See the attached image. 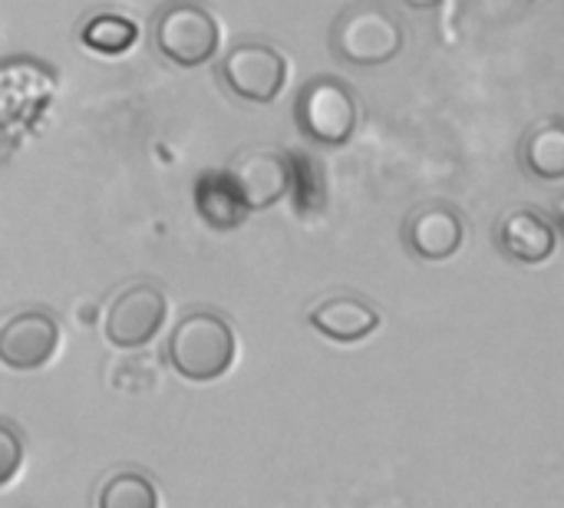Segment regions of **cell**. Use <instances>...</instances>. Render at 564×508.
Returning <instances> with one entry per match:
<instances>
[{
	"mask_svg": "<svg viewBox=\"0 0 564 508\" xmlns=\"http://www.w3.org/2000/svg\"><path fill=\"white\" fill-rule=\"evenodd\" d=\"M235 331L215 311H188L169 334L165 360L188 383H212L235 364Z\"/></svg>",
	"mask_w": 564,
	"mask_h": 508,
	"instance_id": "1",
	"label": "cell"
},
{
	"mask_svg": "<svg viewBox=\"0 0 564 508\" xmlns=\"http://www.w3.org/2000/svg\"><path fill=\"white\" fill-rule=\"evenodd\" d=\"M334 53L350 66H383L403 50V26L383 3L347 7L330 30Z\"/></svg>",
	"mask_w": 564,
	"mask_h": 508,
	"instance_id": "2",
	"label": "cell"
},
{
	"mask_svg": "<svg viewBox=\"0 0 564 508\" xmlns=\"http://www.w3.org/2000/svg\"><path fill=\"white\" fill-rule=\"evenodd\" d=\"M294 122L304 139L321 145H344L360 126L357 93L337 76H314L294 99Z\"/></svg>",
	"mask_w": 564,
	"mask_h": 508,
	"instance_id": "3",
	"label": "cell"
},
{
	"mask_svg": "<svg viewBox=\"0 0 564 508\" xmlns=\"http://www.w3.org/2000/svg\"><path fill=\"white\" fill-rule=\"evenodd\" d=\"M218 20L198 0H169L152 23V43L162 60L195 69L218 53Z\"/></svg>",
	"mask_w": 564,
	"mask_h": 508,
	"instance_id": "4",
	"label": "cell"
},
{
	"mask_svg": "<svg viewBox=\"0 0 564 508\" xmlns=\"http://www.w3.org/2000/svg\"><path fill=\"white\" fill-rule=\"evenodd\" d=\"M284 79H288V60L271 43L245 40L231 46L221 60V83L228 86V93L254 106L278 99Z\"/></svg>",
	"mask_w": 564,
	"mask_h": 508,
	"instance_id": "5",
	"label": "cell"
},
{
	"mask_svg": "<svg viewBox=\"0 0 564 508\" xmlns=\"http://www.w3.org/2000/svg\"><path fill=\"white\" fill-rule=\"evenodd\" d=\"M165 314H169V301L159 284L152 281L129 284L106 307V321H102L106 341L116 350H139L162 331Z\"/></svg>",
	"mask_w": 564,
	"mask_h": 508,
	"instance_id": "6",
	"label": "cell"
},
{
	"mask_svg": "<svg viewBox=\"0 0 564 508\" xmlns=\"http://www.w3.org/2000/svg\"><path fill=\"white\" fill-rule=\"evenodd\" d=\"M59 347V324L50 311H17L0 324V364L17 374L40 370Z\"/></svg>",
	"mask_w": 564,
	"mask_h": 508,
	"instance_id": "7",
	"label": "cell"
},
{
	"mask_svg": "<svg viewBox=\"0 0 564 508\" xmlns=\"http://www.w3.org/2000/svg\"><path fill=\"white\" fill-rule=\"evenodd\" d=\"M231 182L238 185L251 212L278 205L291 188V159L278 149H245L228 165Z\"/></svg>",
	"mask_w": 564,
	"mask_h": 508,
	"instance_id": "8",
	"label": "cell"
},
{
	"mask_svg": "<svg viewBox=\"0 0 564 508\" xmlns=\"http://www.w3.org/2000/svg\"><path fill=\"white\" fill-rule=\"evenodd\" d=\"M403 241L423 261H449L466 241L463 212L449 202L420 205L403 225Z\"/></svg>",
	"mask_w": 564,
	"mask_h": 508,
	"instance_id": "9",
	"label": "cell"
},
{
	"mask_svg": "<svg viewBox=\"0 0 564 508\" xmlns=\"http://www.w3.org/2000/svg\"><path fill=\"white\" fill-rule=\"evenodd\" d=\"M496 241H499L502 255L519 264H545L558 248V231L542 212L516 208V212L502 215V221L496 228Z\"/></svg>",
	"mask_w": 564,
	"mask_h": 508,
	"instance_id": "10",
	"label": "cell"
},
{
	"mask_svg": "<svg viewBox=\"0 0 564 508\" xmlns=\"http://www.w3.org/2000/svg\"><path fill=\"white\" fill-rule=\"evenodd\" d=\"M311 327L334 344H360L380 327V311L357 294H334L311 307Z\"/></svg>",
	"mask_w": 564,
	"mask_h": 508,
	"instance_id": "11",
	"label": "cell"
},
{
	"mask_svg": "<svg viewBox=\"0 0 564 508\" xmlns=\"http://www.w3.org/2000/svg\"><path fill=\"white\" fill-rule=\"evenodd\" d=\"M192 198H195V212L198 218L215 228V231H235L248 221L251 208L245 205L238 185L231 182L228 169H208L195 179L192 185Z\"/></svg>",
	"mask_w": 564,
	"mask_h": 508,
	"instance_id": "12",
	"label": "cell"
},
{
	"mask_svg": "<svg viewBox=\"0 0 564 508\" xmlns=\"http://www.w3.org/2000/svg\"><path fill=\"white\" fill-rule=\"evenodd\" d=\"M522 162L535 179L562 182L564 179V126L558 119H545L529 129L522 142Z\"/></svg>",
	"mask_w": 564,
	"mask_h": 508,
	"instance_id": "13",
	"label": "cell"
},
{
	"mask_svg": "<svg viewBox=\"0 0 564 508\" xmlns=\"http://www.w3.org/2000/svg\"><path fill=\"white\" fill-rule=\"evenodd\" d=\"M291 159V195H294V208L297 215H321L327 205V179L321 162L311 152H288Z\"/></svg>",
	"mask_w": 564,
	"mask_h": 508,
	"instance_id": "14",
	"label": "cell"
},
{
	"mask_svg": "<svg viewBox=\"0 0 564 508\" xmlns=\"http://www.w3.org/2000/svg\"><path fill=\"white\" fill-rule=\"evenodd\" d=\"M135 40H139L135 23L119 17V13H96L79 26V43L93 53H102V56H119Z\"/></svg>",
	"mask_w": 564,
	"mask_h": 508,
	"instance_id": "15",
	"label": "cell"
},
{
	"mask_svg": "<svg viewBox=\"0 0 564 508\" xmlns=\"http://www.w3.org/2000/svg\"><path fill=\"white\" fill-rule=\"evenodd\" d=\"M96 502L102 508H155L159 506V493L149 483V476L122 469V473H112L102 483Z\"/></svg>",
	"mask_w": 564,
	"mask_h": 508,
	"instance_id": "16",
	"label": "cell"
},
{
	"mask_svg": "<svg viewBox=\"0 0 564 508\" xmlns=\"http://www.w3.org/2000/svg\"><path fill=\"white\" fill-rule=\"evenodd\" d=\"M20 466H23V440L13 423L0 420V489L17 479Z\"/></svg>",
	"mask_w": 564,
	"mask_h": 508,
	"instance_id": "17",
	"label": "cell"
}]
</instances>
